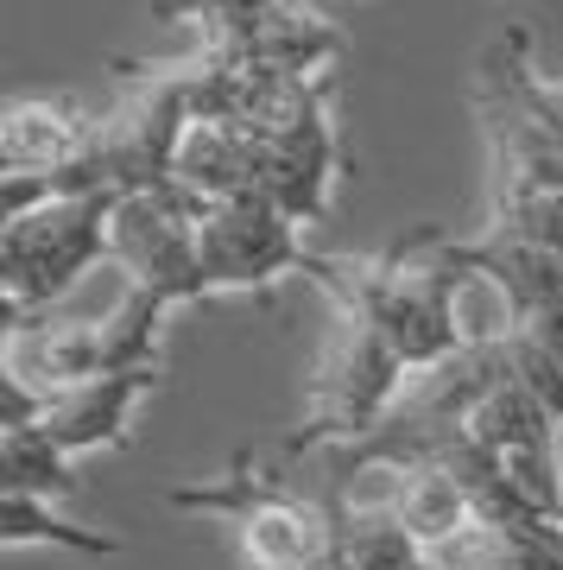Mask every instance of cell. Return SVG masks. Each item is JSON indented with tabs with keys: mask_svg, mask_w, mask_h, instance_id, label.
I'll use <instances>...</instances> for the list:
<instances>
[{
	"mask_svg": "<svg viewBox=\"0 0 563 570\" xmlns=\"http://www.w3.org/2000/svg\"><path fill=\"white\" fill-rule=\"evenodd\" d=\"M304 279L329 292V305L367 317L405 355L412 374L443 367L468 343L463 324V273L450 266V235L418 228L386 254H310Z\"/></svg>",
	"mask_w": 563,
	"mask_h": 570,
	"instance_id": "cell-1",
	"label": "cell"
},
{
	"mask_svg": "<svg viewBox=\"0 0 563 570\" xmlns=\"http://www.w3.org/2000/svg\"><path fill=\"white\" fill-rule=\"evenodd\" d=\"M171 508L221 520L235 532L247 570H343V513L285 456L273 469L241 456L221 482L171 489Z\"/></svg>",
	"mask_w": 563,
	"mask_h": 570,
	"instance_id": "cell-2",
	"label": "cell"
},
{
	"mask_svg": "<svg viewBox=\"0 0 563 570\" xmlns=\"http://www.w3.org/2000/svg\"><path fill=\"white\" fill-rule=\"evenodd\" d=\"M329 96H336V70H273L266 89L247 108V134H254V178L260 197L279 204L292 223H323L336 178H343V146L329 121Z\"/></svg>",
	"mask_w": 563,
	"mask_h": 570,
	"instance_id": "cell-3",
	"label": "cell"
},
{
	"mask_svg": "<svg viewBox=\"0 0 563 570\" xmlns=\"http://www.w3.org/2000/svg\"><path fill=\"white\" fill-rule=\"evenodd\" d=\"M121 197H51L0 228V292H7V324L13 317H45L63 292L108 261V223Z\"/></svg>",
	"mask_w": 563,
	"mask_h": 570,
	"instance_id": "cell-4",
	"label": "cell"
},
{
	"mask_svg": "<svg viewBox=\"0 0 563 570\" xmlns=\"http://www.w3.org/2000/svg\"><path fill=\"white\" fill-rule=\"evenodd\" d=\"M418 374L405 367V355L386 343L367 317L336 311V343L317 367L310 387V419L304 431H292V444H362L367 431L381 425L386 412L405 400Z\"/></svg>",
	"mask_w": 563,
	"mask_h": 570,
	"instance_id": "cell-5",
	"label": "cell"
},
{
	"mask_svg": "<svg viewBox=\"0 0 563 570\" xmlns=\"http://www.w3.org/2000/svg\"><path fill=\"white\" fill-rule=\"evenodd\" d=\"M197 216L203 209L159 184V190H134L115 204V223H108V261L127 273L134 292H152L165 305H197L209 298L203 292V254H197Z\"/></svg>",
	"mask_w": 563,
	"mask_h": 570,
	"instance_id": "cell-6",
	"label": "cell"
},
{
	"mask_svg": "<svg viewBox=\"0 0 563 570\" xmlns=\"http://www.w3.org/2000/svg\"><path fill=\"white\" fill-rule=\"evenodd\" d=\"M197 254H203V292H266V285L304 273L310 247H304V223H292L279 204L235 197L197 216Z\"/></svg>",
	"mask_w": 563,
	"mask_h": 570,
	"instance_id": "cell-7",
	"label": "cell"
},
{
	"mask_svg": "<svg viewBox=\"0 0 563 570\" xmlns=\"http://www.w3.org/2000/svg\"><path fill=\"white\" fill-rule=\"evenodd\" d=\"M463 438L482 450L487 463H494V475H501L520 501H532L539 513H557V520H563L557 419L532 400V387H525L520 374H506L501 387L475 406V419H468Z\"/></svg>",
	"mask_w": 563,
	"mask_h": 570,
	"instance_id": "cell-8",
	"label": "cell"
},
{
	"mask_svg": "<svg viewBox=\"0 0 563 570\" xmlns=\"http://www.w3.org/2000/svg\"><path fill=\"white\" fill-rule=\"evenodd\" d=\"M159 387V367H127V374H101L70 393H51L39 412V431L63 456H89V450H121L134 438V412L146 393Z\"/></svg>",
	"mask_w": 563,
	"mask_h": 570,
	"instance_id": "cell-9",
	"label": "cell"
},
{
	"mask_svg": "<svg viewBox=\"0 0 563 570\" xmlns=\"http://www.w3.org/2000/svg\"><path fill=\"white\" fill-rule=\"evenodd\" d=\"M96 115L77 96H13L0 115V171L13 178H58L89 153Z\"/></svg>",
	"mask_w": 563,
	"mask_h": 570,
	"instance_id": "cell-10",
	"label": "cell"
},
{
	"mask_svg": "<svg viewBox=\"0 0 563 570\" xmlns=\"http://www.w3.org/2000/svg\"><path fill=\"white\" fill-rule=\"evenodd\" d=\"M171 190H184L197 209L235 204V197H254L260 178H254V134L241 121H197L184 127L178 153H171Z\"/></svg>",
	"mask_w": 563,
	"mask_h": 570,
	"instance_id": "cell-11",
	"label": "cell"
},
{
	"mask_svg": "<svg viewBox=\"0 0 563 570\" xmlns=\"http://www.w3.org/2000/svg\"><path fill=\"white\" fill-rule=\"evenodd\" d=\"M506 355H513V374L532 387V400L551 419H563V292L544 298L539 311L506 317Z\"/></svg>",
	"mask_w": 563,
	"mask_h": 570,
	"instance_id": "cell-12",
	"label": "cell"
},
{
	"mask_svg": "<svg viewBox=\"0 0 563 570\" xmlns=\"http://www.w3.org/2000/svg\"><path fill=\"white\" fill-rule=\"evenodd\" d=\"M0 475L7 494H32V501H63L77 494V456H63L39 425H7L0 431Z\"/></svg>",
	"mask_w": 563,
	"mask_h": 570,
	"instance_id": "cell-13",
	"label": "cell"
},
{
	"mask_svg": "<svg viewBox=\"0 0 563 570\" xmlns=\"http://www.w3.org/2000/svg\"><path fill=\"white\" fill-rule=\"evenodd\" d=\"M0 539L13 551L26 546H63V551H82V558H115V539L108 532H89L77 520H63L51 501H32V494H7V520H0Z\"/></svg>",
	"mask_w": 563,
	"mask_h": 570,
	"instance_id": "cell-14",
	"label": "cell"
},
{
	"mask_svg": "<svg viewBox=\"0 0 563 570\" xmlns=\"http://www.w3.org/2000/svg\"><path fill=\"white\" fill-rule=\"evenodd\" d=\"M424 558H431L437 570H513V546H506V532L487 527L482 513H475L463 532H450L443 546H431Z\"/></svg>",
	"mask_w": 563,
	"mask_h": 570,
	"instance_id": "cell-15",
	"label": "cell"
}]
</instances>
